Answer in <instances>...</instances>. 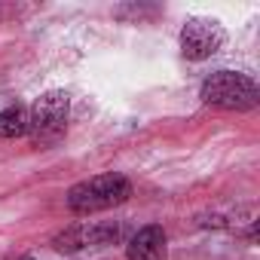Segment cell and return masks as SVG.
I'll use <instances>...</instances> for the list:
<instances>
[{
    "instance_id": "7",
    "label": "cell",
    "mask_w": 260,
    "mask_h": 260,
    "mask_svg": "<svg viewBox=\"0 0 260 260\" xmlns=\"http://www.w3.org/2000/svg\"><path fill=\"white\" fill-rule=\"evenodd\" d=\"M28 135V110L22 104H10L0 110V138H22Z\"/></svg>"
},
{
    "instance_id": "2",
    "label": "cell",
    "mask_w": 260,
    "mask_h": 260,
    "mask_svg": "<svg viewBox=\"0 0 260 260\" xmlns=\"http://www.w3.org/2000/svg\"><path fill=\"white\" fill-rule=\"evenodd\" d=\"M199 98L220 110H254L260 101V89L242 71H217V74L205 77Z\"/></svg>"
},
{
    "instance_id": "6",
    "label": "cell",
    "mask_w": 260,
    "mask_h": 260,
    "mask_svg": "<svg viewBox=\"0 0 260 260\" xmlns=\"http://www.w3.org/2000/svg\"><path fill=\"white\" fill-rule=\"evenodd\" d=\"M125 257L128 260H169V239L166 230L159 223H147L141 226L125 245Z\"/></svg>"
},
{
    "instance_id": "1",
    "label": "cell",
    "mask_w": 260,
    "mask_h": 260,
    "mask_svg": "<svg viewBox=\"0 0 260 260\" xmlns=\"http://www.w3.org/2000/svg\"><path fill=\"white\" fill-rule=\"evenodd\" d=\"M128 196H132V181L125 175L107 172V175H95V178L74 184L68 190L64 202L74 214H95V211H107L113 205H122Z\"/></svg>"
},
{
    "instance_id": "4",
    "label": "cell",
    "mask_w": 260,
    "mask_h": 260,
    "mask_svg": "<svg viewBox=\"0 0 260 260\" xmlns=\"http://www.w3.org/2000/svg\"><path fill=\"white\" fill-rule=\"evenodd\" d=\"M122 226L119 223H98V220H80L68 230H61L52 239V248L61 254H74L83 248H98V245H113L119 242Z\"/></svg>"
},
{
    "instance_id": "5",
    "label": "cell",
    "mask_w": 260,
    "mask_h": 260,
    "mask_svg": "<svg viewBox=\"0 0 260 260\" xmlns=\"http://www.w3.org/2000/svg\"><path fill=\"white\" fill-rule=\"evenodd\" d=\"M226 34L214 19H190L181 28V52L190 61H205L223 46Z\"/></svg>"
},
{
    "instance_id": "8",
    "label": "cell",
    "mask_w": 260,
    "mask_h": 260,
    "mask_svg": "<svg viewBox=\"0 0 260 260\" xmlns=\"http://www.w3.org/2000/svg\"><path fill=\"white\" fill-rule=\"evenodd\" d=\"M10 260H34L31 254H19V257H10Z\"/></svg>"
},
{
    "instance_id": "3",
    "label": "cell",
    "mask_w": 260,
    "mask_h": 260,
    "mask_svg": "<svg viewBox=\"0 0 260 260\" xmlns=\"http://www.w3.org/2000/svg\"><path fill=\"white\" fill-rule=\"evenodd\" d=\"M68 113H71L68 92L52 89V92L40 95L34 101V107L28 110V135H31V141L40 144V147L55 144L68 128Z\"/></svg>"
}]
</instances>
